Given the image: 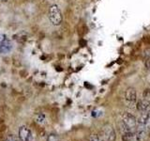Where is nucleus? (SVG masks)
I'll return each instance as SVG.
<instances>
[{"instance_id": "f257e3e1", "label": "nucleus", "mask_w": 150, "mask_h": 141, "mask_svg": "<svg viewBox=\"0 0 150 141\" xmlns=\"http://www.w3.org/2000/svg\"><path fill=\"white\" fill-rule=\"evenodd\" d=\"M49 19L54 26H60L62 23L63 17L60 9L57 5H52L49 9Z\"/></svg>"}, {"instance_id": "f03ea898", "label": "nucleus", "mask_w": 150, "mask_h": 141, "mask_svg": "<svg viewBox=\"0 0 150 141\" xmlns=\"http://www.w3.org/2000/svg\"><path fill=\"white\" fill-rule=\"evenodd\" d=\"M120 120L123 121L124 123L129 127V129L136 132V128H137V119L129 112H125L121 115Z\"/></svg>"}, {"instance_id": "7ed1b4c3", "label": "nucleus", "mask_w": 150, "mask_h": 141, "mask_svg": "<svg viewBox=\"0 0 150 141\" xmlns=\"http://www.w3.org/2000/svg\"><path fill=\"white\" fill-rule=\"evenodd\" d=\"M98 134H100V135L104 141H115V138H116L115 132L114 128L110 125L104 126L100 132H98Z\"/></svg>"}, {"instance_id": "20e7f679", "label": "nucleus", "mask_w": 150, "mask_h": 141, "mask_svg": "<svg viewBox=\"0 0 150 141\" xmlns=\"http://www.w3.org/2000/svg\"><path fill=\"white\" fill-rule=\"evenodd\" d=\"M125 100L129 106H133L136 105L137 103V94H136V90L133 88H128L125 92Z\"/></svg>"}, {"instance_id": "39448f33", "label": "nucleus", "mask_w": 150, "mask_h": 141, "mask_svg": "<svg viewBox=\"0 0 150 141\" xmlns=\"http://www.w3.org/2000/svg\"><path fill=\"white\" fill-rule=\"evenodd\" d=\"M12 48L11 41L8 39V37L4 34H0V53L7 54L11 52Z\"/></svg>"}, {"instance_id": "423d86ee", "label": "nucleus", "mask_w": 150, "mask_h": 141, "mask_svg": "<svg viewBox=\"0 0 150 141\" xmlns=\"http://www.w3.org/2000/svg\"><path fill=\"white\" fill-rule=\"evenodd\" d=\"M19 138L21 141H32V131L27 126L23 125L19 128Z\"/></svg>"}, {"instance_id": "0eeeda50", "label": "nucleus", "mask_w": 150, "mask_h": 141, "mask_svg": "<svg viewBox=\"0 0 150 141\" xmlns=\"http://www.w3.org/2000/svg\"><path fill=\"white\" fill-rule=\"evenodd\" d=\"M136 108L141 112V113H145L150 111V103L145 100V99H142L139 100L136 103Z\"/></svg>"}, {"instance_id": "6e6552de", "label": "nucleus", "mask_w": 150, "mask_h": 141, "mask_svg": "<svg viewBox=\"0 0 150 141\" xmlns=\"http://www.w3.org/2000/svg\"><path fill=\"white\" fill-rule=\"evenodd\" d=\"M35 120H36L37 123L42 125V124H44L45 122H46V116L43 114V113H40V114L37 115Z\"/></svg>"}, {"instance_id": "1a4fd4ad", "label": "nucleus", "mask_w": 150, "mask_h": 141, "mask_svg": "<svg viewBox=\"0 0 150 141\" xmlns=\"http://www.w3.org/2000/svg\"><path fill=\"white\" fill-rule=\"evenodd\" d=\"M89 141H104L102 139V137L100 135V134H93L89 137Z\"/></svg>"}, {"instance_id": "9d476101", "label": "nucleus", "mask_w": 150, "mask_h": 141, "mask_svg": "<svg viewBox=\"0 0 150 141\" xmlns=\"http://www.w3.org/2000/svg\"><path fill=\"white\" fill-rule=\"evenodd\" d=\"M59 140H60L59 136L56 134H50L46 141H59Z\"/></svg>"}, {"instance_id": "9b49d317", "label": "nucleus", "mask_w": 150, "mask_h": 141, "mask_svg": "<svg viewBox=\"0 0 150 141\" xmlns=\"http://www.w3.org/2000/svg\"><path fill=\"white\" fill-rule=\"evenodd\" d=\"M144 56L145 59L150 58V48L144 49Z\"/></svg>"}, {"instance_id": "f8f14e48", "label": "nucleus", "mask_w": 150, "mask_h": 141, "mask_svg": "<svg viewBox=\"0 0 150 141\" xmlns=\"http://www.w3.org/2000/svg\"><path fill=\"white\" fill-rule=\"evenodd\" d=\"M6 141H19V139L16 137L15 135H8V137L6 138Z\"/></svg>"}, {"instance_id": "ddd939ff", "label": "nucleus", "mask_w": 150, "mask_h": 141, "mask_svg": "<svg viewBox=\"0 0 150 141\" xmlns=\"http://www.w3.org/2000/svg\"><path fill=\"white\" fill-rule=\"evenodd\" d=\"M147 133L150 135V112H149V118H148V122H147Z\"/></svg>"}, {"instance_id": "4468645a", "label": "nucleus", "mask_w": 150, "mask_h": 141, "mask_svg": "<svg viewBox=\"0 0 150 141\" xmlns=\"http://www.w3.org/2000/svg\"><path fill=\"white\" fill-rule=\"evenodd\" d=\"M0 1H1V2H7L8 0H0Z\"/></svg>"}]
</instances>
